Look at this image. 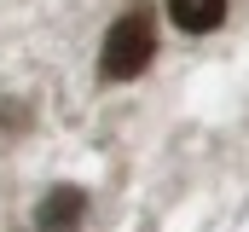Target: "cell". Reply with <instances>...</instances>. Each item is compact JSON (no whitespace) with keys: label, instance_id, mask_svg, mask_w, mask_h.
<instances>
[{"label":"cell","instance_id":"2","mask_svg":"<svg viewBox=\"0 0 249 232\" xmlns=\"http://www.w3.org/2000/svg\"><path fill=\"white\" fill-rule=\"evenodd\" d=\"M87 221V192L81 186H53L35 203V232H81Z\"/></svg>","mask_w":249,"mask_h":232},{"label":"cell","instance_id":"1","mask_svg":"<svg viewBox=\"0 0 249 232\" xmlns=\"http://www.w3.org/2000/svg\"><path fill=\"white\" fill-rule=\"evenodd\" d=\"M151 58H157V23H151V12H127V18H116L105 29L99 76L105 81H133V76L151 70Z\"/></svg>","mask_w":249,"mask_h":232},{"label":"cell","instance_id":"4","mask_svg":"<svg viewBox=\"0 0 249 232\" xmlns=\"http://www.w3.org/2000/svg\"><path fill=\"white\" fill-rule=\"evenodd\" d=\"M29 105H18V99H6V105H0V128H23V122H29Z\"/></svg>","mask_w":249,"mask_h":232},{"label":"cell","instance_id":"3","mask_svg":"<svg viewBox=\"0 0 249 232\" xmlns=\"http://www.w3.org/2000/svg\"><path fill=\"white\" fill-rule=\"evenodd\" d=\"M168 23L186 35H209L226 23V0H168Z\"/></svg>","mask_w":249,"mask_h":232}]
</instances>
